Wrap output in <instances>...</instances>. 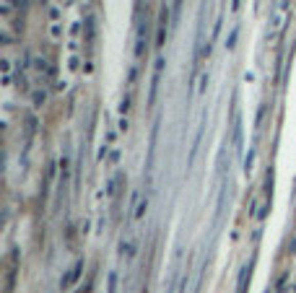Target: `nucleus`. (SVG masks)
I'll return each instance as SVG.
<instances>
[{
	"label": "nucleus",
	"mask_w": 296,
	"mask_h": 293,
	"mask_svg": "<svg viewBox=\"0 0 296 293\" xmlns=\"http://www.w3.org/2000/svg\"><path fill=\"white\" fill-rule=\"evenodd\" d=\"M148 18L146 21H138V29H135V60H141L146 55V47H148Z\"/></svg>",
	"instance_id": "f257e3e1"
},
{
	"label": "nucleus",
	"mask_w": 296,
	"mask_h": 293,
	"mask_svg": "<svg viewBox=\"0 0 296 293\" xmlns=\"http://www.w3.org/2000/svg\"><path fill=\"white\" fill-rule=\"evenodd\" d=\"M83 265H86L83 260H75V265H73V267L68 270V275L60 280V288H63V290H68L70 285H75V280H78V278H81V273H83Z\"/></svg>",
	"instance_id": "f03ea898"
},
{
	"label": "nucleus",
	"mask_w": 296,
	"mask_h": 293,
	"mask_svg": "<svg viewBox=\"0 0 296 293\" xmlns=\"http://www.w3.org/2000/svg\"><path fill=\"white\" fill-rule=\"evenodd\" d=\"M252 278V265H244L239 273V283H236V293H247V283Z\"/></svg>",
	"instance_id": "7ed1b4c3"
},
{
	"label": "nucleus",
	"mask_w": 296,
	"mask_h": 293,
	"mask_svg": "<svg viewBox=\"0 0 296 293\" xmlns=\"http://www.w3.org/2000/svg\"><path fill=\"white\" fill-rule=\"evenodd\" d=\"M68 174H70V158H68V156H63V158H60V187H65Z\"/></svg>",
	"instance_id": "20e7f679"
},
{
	"label": "nucleus",
	"mask_w": 296,
	"mask_h": 293,
	"mask_svg": "<svg viewBox=\"0 0 296 293\" xmlns=\"http://www.w3.org/2000/svg\"><path fill=\"white\" fill-rule=\"evenodd\" d=\"M120 252H122L125 257H135V241H133V239H122Z\"/></svg>",
	"instance_id": "39448f33"
},
{
	"label": "nucleus",
	"mask_w": 296,
	"mask_h": 293,
	"mask_svg": "<svg viewBox=\"0 0 296 293\" xmlns=\"http://www.w3.org/2000/svg\"><path fill=\"white\" fill-rule=\"evenodd\" d=\"M146 211H148V197H141V202L135 205L133 218H135V221H138V218H143V216H146Z\"/></svg>",
	"instance_id": "423d86ee"
},
{
	"label": "nucleus",
	"mask_w": 296,
	"mask_h": 293,
	"mask_svg": "<svg viewBox=\"0 0 296 293\" xmlns=\"http://www.w3.org/2000/svg\"><path fill=\"white\" fill-rule=\"evenodd\" d=\"M86 45L89 47L94 45V21H91V16L86 18Z\"/></svg>",
	"instance_id": "0eeeda50"
},
{
	"label": "nucleus",
	"mask_w": 296,
	"mask_h": 293,
	"mask_svg": "<svg viewBox=\"0 0 296 293\" xmlns=\"http://www.w3.org/2000/svg\"><path fill=\"white\" fill-rule=\"evenodd\" d=\"M234 145L239 148L242 145V119L236 117V122H234Z\"/></svg>",
	"instance_id": "6e6552de"
},
{
	"label": "nucleus",
	"mask_w": 296,
	"mask_h": 293,
	"mask_svg": "<svg viewBox=\"0 0 296 293\" xmlns=\"http://www.w3.org/2000/svg\"><path fill=\"white\" fill-rule=\"evenodd\" d=\"M45 99H47V96H45V91H39V89H36V91L31 94V104H34L36 109H39L42 104H45Z\"/></svg>",
	"instance_id": "1a4fd4ad"
},
{
	"label": "nucleus",
	"mask_w": 296,
	"mask_h": 293,
	"mask_svg": "<svg viewBox=\"0 0 296 293\" xmlns=\"http://www.w3.org/2000/svg\"><path fill=\"white\" fill-rule=\"evenodd\" d=\"M236 36H239V29L234 26V29H231V34L226 36V50H234V47H236Z\"/></svg>",
	"instance_id": "9d476101"
},
{
	"label": "nucleus",
	"mask_w": 296,
	"mask_h": 293,
	"mask_svg": "<svg viewBox=\"0 0 296 293\" xmlns=\"http://www.w3.org/2000/svg\"><path fill=\"white\" fill-rule=\"evenodd\" d=\"M130 101H133L130 94H125V96H122V101H120V114H128V112H130Z\"/></svg>",
	"instance_id": "9b49d317"
},
{
	"label": "nucleus",
	"mask_w": 296,
	"mask_h": 293,
	"mask_svg": "<svg viewBox=\"0 0 296 293\" xmlns=\"http://www.w3.org/2000/svg\"><path fill=\"white\" fill-rule=\"evenodd\" d=\"M109 293H117V273L109 275Z\"/></svg>",
	"instance_id": "f8f14e48"
},
{
	"label": "nucleus",
	"mask_w": 296,
	"mask_h": 293,
	"mask_svg": "<svg viewBox=\"0 0 296 293\" xmlns=\"http://www.w3.org/2000/svg\"><path fill=\"white\" fill-rule=\"evenodd\" d=\"M182 3H185V0H174V8H172V11H174V18L180 16V11H182Z\"/></svg>",
	"instance_id": "ddd939ff"
},
{
	"label": "nucleus",
	"mask_w": 296,
	"mask_h": 293,
	"mask_svg": "<svg viewBox=\"0 0 296 293\" xmlns=\"http://www.w3.org/2000/svg\"><path fill=\"white\" fill-rule=\"evenodd\" d=\"M6 3H13V6H18V8H21V6H26V0H6Z\"/></svg>",
	"instance_id": "4468645a"
},
{
	"label": "nucleus",
	"mask_w": 296,
	"mask_h": 293,
	"mask_svg": "<svg viewBox=\"0 0 296 293\" xmlns=\"http://www.w3.org/2000/svg\"><path fill=\"white\" fill-rule=\"evenodd\" d=\"M52 36H60V24H52Z\"/></svg>",
	"instance_id": "2eb2a0df"
}]
</instances>
